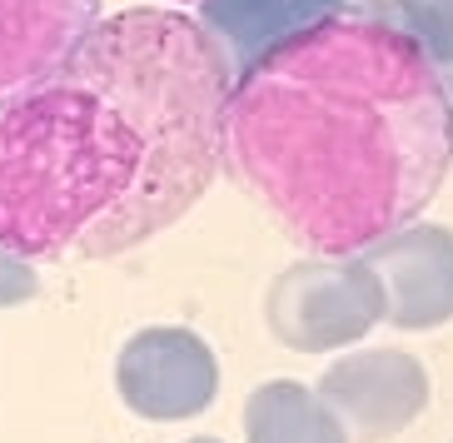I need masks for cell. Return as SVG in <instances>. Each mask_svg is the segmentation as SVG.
<instances>
[{
	"mask_svg": "<svg viewBox=\"0 0 453 443\" xmlns=\"http://www.w3.org/2000/svg\"><path fill=\"white\" fill-rule=\"evenodd\" d=\"M234 70L200 20L120 11L0 110V244L30 264L110 259L214 185Z\"/></svg>",
	"mask_w": 453,
	"mask_h": 443,
	"instance_id": "obj_1",
	"label": "cell"
},
{
	"mask_svg": "<svg viewBox=\"0 0 453 443\" xmlns=\"http://www.w3.org/2000/svg\"><path fill=\"white\" fill-rule=\"evenodd\" d=\"M219 160L309 255H364L439 195L453 95L399 26L324 20L234 75Z\"/></svg>",
	"mask_w": 453,
	"mask_h": 443,
	"instance_id": "obj_2",
	"label": "cell"
},
{
	"mask_svg": "<svg viewBox=\"0 0 453 443\" xmlns=\"http://www.w3.org/2000/svg\"><path fill=\"white\" fill-rule=\"evenodd\" d=\"M379 319H384V284L364 255L299 259L265 294L269 334L294 354H329L359 344Z\"/></svg>",
	"mask_w": 453,
	"mask_h": 443,
	"instance_id": "obj_3",
	"label": "cell"
},
{
	"mask_svg": "<svg viewBox=\"0 0 453 443\" xmlns=\"http://www.w3.org/2000/svg\"><path fill=\"white\" fill-rule=\"evenodd\" d=\"M115 389L125 409L150 424L200 418L219 393V363L200 334L180 324H150L125 339L115 359Z\"/></svg>",
	"mask_w": 453,
	"mask_h": 443,
	"instance_id": "obj_4",
	"label": "cell"
},
{
	"mask_svg": "<svg viewBox=\"0 0 453 443\" xmlns=\"http://www.w3.org/2000/svg\"><path fill=\"white\" fill-rule=\"evenodd\" d=\"M314 393L349 439L384 443L428 409V369L403 349H349L324 369Z\"/></svg>",
	"mask_w": 453,
	"mask_h": 443,
	"instance_id": "obj_5",
	"label": "cell"
},
{
	"mask_svg": "<svg viewBox=\"0 0 453 443\" xmlns=\"http://www.w3.org/2000/svg\"><path fill=\"white\" fill-rule=\"evenodd\" d=\"M384 284V319L394 329H439L453 319V229L403 225L364 249Z\"/></svg>",
	"mask_w": 453,
	"mask_h": 443,
	"instance_id": "obj_6",
	"label": "cell"
},
{
	"mask_svg": "<svg viewBox=\"0 0 453 443\" xmlns=\"http://www.w3.org/2000/svg\"><path fill=\"white\" fill-rule=\"evenodd\" d=\"M100 26V0H0V110Z\"/></svg>",
	"mask_w": 453,
	"mask_h": 443,
	"instance_id": "obj_7",
	"label": "cell"
},
{
	"mask_svg": "<svg viewBox=\"0 0 453 443\" xmlns=\"http://www.w3.org/2000/svg\"><path fill=\"white\" fill-rule=\"evenodd\" d=\"M379 5L384 0H200V26L229 70L244 75L254 60H265L294 35L344 15H379Z\"/></svg>",
	"mask_w": 453,
	"mask_h": 443,
	"instance_id": "obj_8",
	"label": "cell"
},
{
	"mask_svg": "<svg viewBox=\"0 0 453 443\" xmlns=\"http://www.w3.org/2000/svg\"><path fill=\"white\" fill-rule=\"evenodd\" d=\"M244 443H349V433L314 389L274 378L244 399Z\"/></svg>",
	"mask_w": 453,
	"mask_h": 443,
	"instance_id": "obj_9",
	"label": "cell"
},
{
	"mask_svg": "<svg viewBox=\"0 0 453 443\" xmlns=\"http://www.w3.org/2000/svg\"><path fill=\"white\" fill-rule=\"evenodd\" d=\"M379 20L399 26L428 55V65L439 70L443 90L453 95V0H384Z\"/></svg>",
	"mask_w": 453,
	"mask_h": 443,
	"instance_id": "obj_10",
	"label": "cell"
},
{
	"mask_svg": "<svg viewBox=\"0 0 453 443\" xmlns=\"http://www.w3.org/2000/svg\"><path fill=\"white\" fill-rule=\"evenodd\" d=\"M35 294H41V274H35V264L20 259V255H11V249L0 244V309L30 304Z\"/></svg>",
	"mask_w": 453,
	"mask_h": 443,
	"instance_id": "obj_11",
	"label": "cell"
},
{
	"mask_svg": "<svg viewBox=\"0 0 453 443\" xmlns=\"http://www.w3.org/2000/svg\"><path fill=\"white\" fill-rule=\"evenodd\" d=\"M189 443H219V439H189Z\"/></svg>",
	"mask_w": 453,
	"mask_h": 443,
	"instance_id": "obj_12",
	"label": "cell"
},
{
	"mask_svg": "<svg viewBox=\"0 0 453 443\" xmlns=\"http://www.w3.org/2000/svg\"><path fill=\"white\" fill-rule=\"evenodd\" d=\"M180 5H200V0H180Z\"/></svg>",
	"mask_w": 453,
	"mask_h": 443,
	"instance_id": "obj_13",
	"label": "cell"
}]
</instances>
